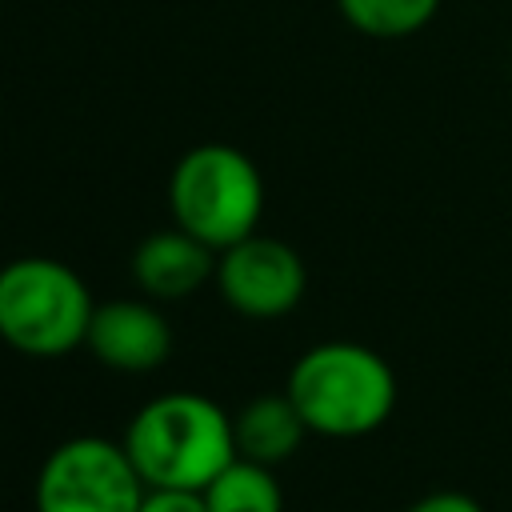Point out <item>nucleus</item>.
<instances>
[{"label": "nucleus", "instance_id": "obj_2", "mask_svg": "<svg viewBox=\"0 0 512 512\" xmlns=\"http://www.w3.org/2000/svg\"><path fill=\"white\" fill-rule=\"evenodd\" d=\"M308 432L332 440H356L376 432L396 408V372L380 352L356 340H328L308 348L292 372L288 388Z\"/></svg>", "mask_w": 512, "mask_h": 512}, {"label": "nucleus", "instance_id": "obj_6", "mask_svg": "<svg viewBox=\"0 0 512 512\" xmlns=\"http://www.w3.org/2000/svg\"><path fill=\"white\" fill-rule=\"evenodd\" d=\"M216 288L240 316L272 320L300 304L308 272L292 244L252 232L216 256Z\"/></svg>", "mask_w": 512, "mask_h": 512}, {"label": "nucleus", "instance_id": "obj_1", "mask_svg": "<svg viewBox=\"0 0 512 512\" xmlns=\"http://www.w3.org/2000/svg\"><path fill=\"white\" fill-rule=\"evenodd\" d=\"M124 452L148 488L204 492L232 460V416L200 392H164L148 400L124 428Z\"/></svg>", "mask_w": 512, "mask_h": 512}, {"label": "nucleus", "instance_id": "obj_13", "mask_svg": "<svg viewBox=\"0 0 512 512\" xmlns=\"http://www.w3.org/2000/svg\"><path fill=\"white\" fill-rule=\"evenodd\" d=\"M404 512H484L476 496L468 492H456V488H440V492H428L420 500H412Z\"/></svg>", "mask_w": 512, "mask_h": 512}, {"label": "nucleus", "instance_id": "obj_9", "mask_svg": "<svg viewBox=\"0 0 512 512\" xmlns=\"http://www.w3.org/2000/svg\"><path fill=\"white\" fill-rule=\"evenodd\" d=\"M232 436H236L240 460H256L264 468H276L304 444L308 424H304V416L288 392H264L232 416Z\"/></svg>", "mask_w": 512, "mask_h": 512}, {"label": "nucleus", "instance_id": "obj_11", "mask_svg": "<svg viewBox=\"0 0 512 512\" xmlns=\"http://www.w3.org/2000/svg\"><path fill=\"white\" fill-rule=\"evenodd\" d=\"M336 8L372 40H404L440 12V0H336Z\"/></svg>", "mask_w": 512, "mask_h": 512}, {"label": "nucleus", "instance_id": "obj_12", "mask_svg": "<svg viewBox=\"0 0 512 512\" xmlns=\"http://www.w3.org/2000/svg\"><path fill=\"white\" fill-rule=\"evenodd\" d=\"M140 512H208L204 492H188V488H148Z\"/></svg>", "mask_w": 512, "mask_h": 512}, {"label": "nucleus", "instance_id": "obj_8", "mask_svg": "<svg viewBox=\"0 0 512 512\" xmlns=\"http://www.w3.org/2000/svg\"><path fill=\"white\" fill-rule=\"evenodd\" d=\"M132 276L152 300H180L204 280H216V252L184 228H164L136 248Z\"/></svg>", "mask_w": 512, "mask_h": 512}, {"label": "nucleus", "instance_id": "obj_4", "mask_svg": "<svg viewBox=\"0 0 512 512\" xmlns=\"http://www.w3.org/2000/svg\"><path fill=\"white\" fill-rule=\"evenodd\" d=\"M84 280L52 256H20L0 268V340L24 356H64L84 344L92 324Z\"/></svg>", "mask_w": 512, "mask_h": 512}, {"label": "nucleus", "instance_id": "obj_3", "mask_svg": "<svg viewBox=\"0 0 512 512\" xmlns=\"http://www.w3.org/2000/svg\"><path fill=\"white\" fill-rule=\"evenodd\" d=\"M168 204L176 228L192 232L212 252H224L256 232L264 212V180L240 148L200 144L176 160Z\"/></svg>", "mask_w": 512, "mask_h": 512}, {"label": "nucleus", "instance_id": "obj_10", "mask_svg": "<svg viewBox=\"0 0 512 512\" xmlns=\"http://www.w3.org/2000/svg\"><path fill=\"white\" fill-rule=\"evenodd\" d=\"M204 504L208 512H284V492L272 468L236 456L204 488Z\"/></svg>", "mask_w": 512, "mask_h": 512}, {"label": "nucleus", "instance_id": "obj_7", "mask_svg": "<svg viewBox=\"0 0 512 512\" xmlns=\"http://www.w3.org/2000/svg\"><path fill=\"white\" fill-rule=\"evenodd\" d=\"M84 348L116 372H152L172 352V328L144 300H108L96 304Z\"/></svg>", "mask_w": 512, "mask_h": 512}, {"label": "nucleus", "instance_id": "obj_5", "mask_svg": "<svg viewBox=\"0 0 512 512\" xmlns=\"http://www.w3.org/2000/svg\"><path fill=\"white\" fill-rule=\"evenodd\" d=\"M144 476L120 440L72 436L56 444L32 488L36 512H140Z\"/></svg>", "mask_w": 512, "mask_h": 512}]
</instances>
